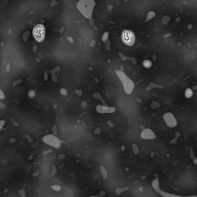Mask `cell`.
<instances>
[{"mask_svg":"<svg viewBox=\"0 0 197 197\" xmlns=\"http://www.w3.org/2000/svg\"><path fill=\"white\" fill-rule=\"evenodd\" d=\"M95 4L94 0H79L77 4V9L86 18L89 19L93 14Z\"/></svg>","mask_w":197,"mask_h":197,"instance_id":"obj_1","label":"cell"},{"mask_svg":"<svg viewBox=\"0 0 197 197\" xmlns=\"http://www.w3.org/2000/svg\"><path fill=\"white\" fill-rule=\"evenodd\" d=\"M33 37L36 40L39 42H41L44 40L45 36H46V29L45 26L42 24H39L36 26L33 29Z\"/></svg>","mask_w":197,"mask_h":197,"instance_id":"obj_2","label":"cell"},{"mask_svg":"<svg viewBox=\"0 0 197 197\" xmlns=\"http://www.w3.org/2000/svg\"><path fill=\"white\" fill-rule=\"evenodd\" d=\"M121 38L122 42L126 46H132L135 42V34L130 30H123Z\"/></svg>","mask_w":197,"mask_h":197,"instance_id":"obj_3","label":"cell"},{"mask_svg":"<svg viewBox=\"0 0 197 197\" xmlns=\"http://www.w3.org/2000/svg\"><path fill=\"white\" fill-rule=\"evenodd\" d=\"M185 96H186V98H190V97L193 96V90H190V89H187L186 90V93H185Z\"/></svg>","mask_w":197,"mask_h":197,"instance_id":"obj_4","label":"cell"},{"mask_svg":"<svg viewBox=\"0 0 197 197\" xmlns=\"http://www.w3.org/2000/svg\"><path fill=\"white\" fill-rule=\"evenodd\" d=\"M143 66H144L145 68H150L152 66V62H150V60H144L143 61Z\"/></svg>","mask_w":197,"mask_h":197,"instance_id":"obj_5","label":"cell"}]
</instances>
